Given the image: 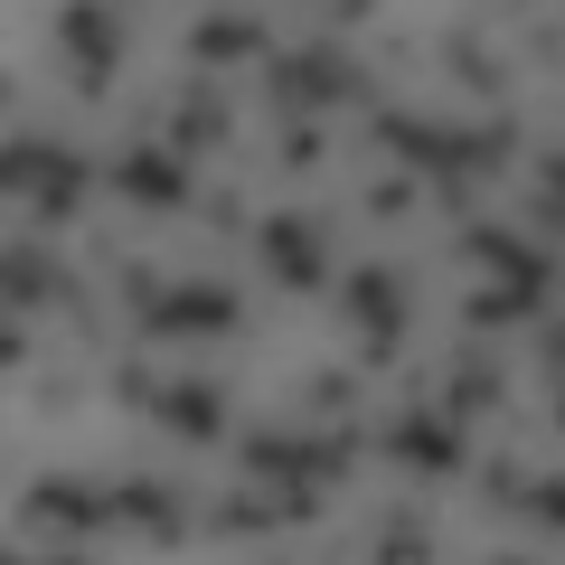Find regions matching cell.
Listing matches in <instances>:
<instances>
[{
  "instance_id": "cell-7",
  "label": "cell",
  "mask_w": 565,
  "mask_h": 565,
  "mask_svg": "<svg viewBox=\"0 0 565 565\" xmlns=\"http://www.w3.org/2000/svg\"><path fill=\"white\" fill-rule=\"evenodd\" d=\"M0 292H10V321H39V311H66V321H76L85 340L104 349V311H95V292H85V282L66 274L57 255H47V236H39V226H20V236H10V264H0Z\"/></svg>"
},
{
  "instance_id": "cell-16",
  "label": "cell",
  "mask_w": 565,
  "mask_h": 565,
  "mask_svg": "<svg viewBox=\"0 0 565 565\" xmlns=\"http://www.w3.org/2000/svg\"><path fill=\"white\" fill-rule=\"evenodd\" d=\"M20 519L47 527L57 546H76V537H95V527H114V500H104V481H66V471H47V481L20 490Z\"/></svg>"
},
{
  "instance_id": "cell-34",
  "label": "cell",
  "mask_w": 565,
  "mask_h": 565,
  "mask_svg": "<svg viewBox=\"0 0 565 565\" xmlns=\"http://www.w3.org/2000/svg\"><path fill=\"white\" fill-rule=\"evenodd\" d=\"M546 434L565 444V377H546Z\"/></svg>"
},
{
  "instance_id": "cell-9",
  "label": "cell",
  "mask_w": 565,
  "mask_h": 565,
  "mask_svg": "<svg viewBox=\"0 0 565 565\" xmlns=\"http://www.w3.org/2000/svg\"><path fill=\"white\" fill-rule=\"evenodd\" d=\"M141 340H151V349H199V340H236V330H245V292H236V282H217V274H180V282H170V292H161V302H151V311H141Z\"/></svg>"
},
{
  "instance_id": "cell-26",
  "label": "cell",
  "mask_w": 565,
  "mask_h": 565,
  "mask_svg": "<svg viewBox=\"0 0 565 565\" xmlns=\"http://www.w3.org/2000/svg\"><path fill=\"white\" fill-rule=\"evenodd\" d=\"M367 556H434V519L424 509H377V527H367Z\"/></svg>"
},
{
  "instance_id": "cell-21",
  "label": "cell",
  "mask_w": 565,
  "mask_h": 565,
  "mask_svg": "<svg viewBox=\"0 0 565 565\" xmlns=\"http://www.w3.org/2000/svg\"><path fill=\"white\" fill-rule=\"evenodd\" d=\"M207 527H217V537H274L282 527L274 481H245V490H226V500H207Z\"/></svg>"
},
{
  "instance_id": "cell-8",
  "label": "cell",
  "mask_w": 565,
  "mask_h": 565,
  "mask_svg": "<svg viewBox=\"0 0 565 565\" xmlns=\"http://www.w3.org/2000/svg\"><path fill=\"white\" fill-rule=\"evenodd\" d=\"M104 199L141 207V217H189V207H199V161L170 151L161 132H151V141H122L114 161H104Z\"/></svg>"
},
{
  "instance_id": "cell-17",
  "label": "cell",
  "mask_w": 565,
  "mask_h": 565,
  "mask_svg": "<svg viewBox=\"0 0 565 565\" xmlns=\"http://www.w3.org/2000/svg\"><path fill=\"white\" fill-rule=\"evenodd\" d=\"M434 405H444L452 424L500 415V405H509V359H500L490 340H462V349H452V367H444V396H434Z\"/></svg>"
},
{
  "instance_id": "cell-14",
  "label": "cell",
  "mask_w": 565,
  "mask_h": 565,
  "mask_svg": "<svg viewBox=\"0 0 565 565\" xmlns=\"http://www.w3.org/2000/svg\"><path fill=\"white\" fill-rule=\"evenodd\" d=\"M546 302H556V282H500V274H481L462 302H452V330H462V340H509V330H537Z\"/></svg>"
},
{
  "instance_id": "cell-25",
  "label": "cell",
  "mask_w": 565,
  "mask_h": 565,
  "mask_svg": "<svg viewBox=\"0 0 565 565\" xmlns=\"http://www.w3.org/2000/svg\"><path fill=\"white\" fill-rule=\"evenodd\" d=\"M527 481H537V471H527L519 452H490V462H471V500H481V509H500V519H519Z\"/></svg>"
},
{
  "instance_id": "cell-27",
  "label": "cell",
  "mask_w": 565,
  "mask_h": 565,
  "mask_svg": "<svg viewBox=\"0 0 565 565\" xmlns=\"http://www.w3.org/2000/svg\"><path fill=\"white\" fill-rule=\"evenodd\" d=\"M519 519L537 527V537H565V471H537V481H527V500H519Z\"/></svg>"
},
{
  "instance_id": "cell-24",
  "label": "cell",
  "mask_w": 565,
  "mask_h": 565,
  "mask_svg": "<svg viewBox=\"0 0 565 565\" xmlns=\"http://www.w3.org/2000/svg\"><path fill=\"white\" fill-rule=\"evenodd\" d=\"M321 161H330V122H321V114H292V122H274V170L311 180Z\"/></svg>"
},
{
  "instance_id": "cell-3",
  "label": "cell",
  "mask_w": 565,
  "mask_h": 565,
  "mask_svg": "<svg viewBox=\"0 0 565 565\" xmlns=\"http://www.w3.org/2000/svg\"><path fill=\"white\" fill-rule=\"evenodd\" d=\"M367 452H377V434H367L359 415L311 424V434H292V424H255V434L236 444V471H245V481H330V490H340Z\"/></svg>"
},
{
  "instance_id": "cell-31",
  "label": "cell",
  "mask_w": 565,
  "mask_h": 565,
  "mask_svg": "<svg viewBox=\"0 0 565 565\" xmlns=\"http://www.w3.org/2000/svg\"><path fill=\"white\" fill-rule=\"evenodd\" d=\"M29 396H39V415H76V405H85V377H29Z\"/></svg>"
},
{
  "instance_id": "cell-28",
  "label": "cell",
  "mask_w": 565,
  "mask_h": 565,
  "mask_svg": "<svg viewBox=\"0 0 565 565\" xmlns=\"http://www.w3.org/2000/svg\"><path fill=\"white\" fill-rule=\"evenodd\" d=\"M311 20H321V39H359L386 20V0H311Z\"/></svg>"
},
{
  "instance_id": "cell-5",
  "label": "cell",
  "mask_w": 565,
  "mask_h": 565,
  "mask_svg": "<svg viewBox=\"0 0 565 565\" xmlns=\"http://www.w3.org/2000/svg\"><path fill=\"white\" fill-rule=\"evenodd\" d=\"M330 226L340 217H321V207H264L255 217V264H264V282L274 292H292V302H321L330 282Z\"/></svg>"
},
{
  "instance_id": "cell-6",
  "label": "cell",
  "mask_w": 565,
  "mask_h": 565,
  "mask_svg": "<svg viewBox=\"0 0 565 565\" xmlns=\"http://www.w3.org/2000/svg\"><path fill=\"white\" fill-rule=\"evenodd\" d=\"M122 57H132V29H122L114 0H57V66L76 85V104H114Z\"/></svg>"
},
{
  "instance_id": "cell-23",
  "label": "cell",
  "mask_w": 565,
  "mask_h": 565,
  "mask_svg": "<svg viewBox=\"0 0 565 565\" xmlns=\"http://www.w3.org/2000/svg\"><path fill=\"white\" fill-rule=\"evenodd\" d=\"M170 367L161 359H141V349H122V359H104V396L122 405V415H151V396H161Z\"/></svg>"
},
{
  "instance_id": "cell-30",
  "label": "cell",
  "mask_w": 565,
  "mask_h": 565,
  "mask_svg": "<svg viewBox=\"0 0 565 565\" xmlns=\"http://www.w3.org/2000/svg\"><path fill=\"white\" fill-rule=\"evenodd\" d=\"M199 217H207V236H255V207L236 189H199Z\"/></svg>"
},
{
  "instance_id": "cell-12",
  "label": "cell",
  "mask_w": 565,
  "mask_h": 565,
  "mask_svg": "<svg viewBox=\"0 0 565 565\" xmlns=\"http://www.w3.org/2000/svg\"><path fill=\"white\" fill-rule=\"evenodd\" d=\"M161 141H170V151H189V161H207V151H236L226 85L199 76V66H180V95H170V114H161Z\"/></svg>"
},
{
  "instance_id": "cell-4",
  "label": "cell",
  "mask_w": 565,
  "mask_h": 565,
  "mask_svg": "<svg viewBox=\"0 0 565 565\" xmlns=\"http://www.w3.org/2000/svg\"><path fill=\"white\" fill-rule=\"evenodd\" d=\"M330 292H340L330 311L359 330V367L367 377H396L405 367V330H415V274H405V264H349Z\"/></svg>"
},
{
  "instance_id": "cell-1",
  "label": "cell",
  "mask_w": 565,
  "mask_h": 565,
  "mask_svg": "<svg viewBox=\"0 0 565 565\" xmlns=\"http://www.w3.org/2000/svg\"><path fill=\"white\" fill-rule=\"evenodd\" d=\"M377 104V66L359 57L349 39H311V47H274L264 57V114L292 122V114H367Z\"/></svg>"
},
{
  "instance_id": "cell-22",
  "label": "cell",
  "mask_w": 565,
  "mask_h": 565,
  "mask_svg": "<svg viewBox=\"0 0 565 565\" xmlns=\"http://www.w3.org/2000/svg\"><path fill=\"white\" fill-rule=\"evenodd\" d=\"M424 207H434V180H415V170H386V180H367L359 217H367V226H415Z\"/></svg>"
},
{
  "instance_id": "cell-32",
  "label": "cell",
  "mask_w": 565,
  "mask_h": 565,
  "mask_svg": "<svg viewBox=\"0 0 565 565\" xmlns=\"http://www.w3.org/2000/svg\"><path fill=\"white\" fill-rule=\"evenodd\" d=\"M0 367H10V377H29V367H39V340H29V321L0 330Z\"/></svg>"
},
{
  "instance_id": "cell-11",
  "label": "cell",
  "mask_w": 565,
  "mask_h": 565,
  "mask_svg": "<svg viewBox=\"0 0 565 565\" xmlns=\"http://www.w3.org/2000/svg\"><path fill=\"white\" fill-rule=\"evenodd\" d=\"M274 20L264 10H199V20L180 29V66H199V76H236V66H264L274 57Z\"/></svg>"
},
{
  "instance_id": "cell-2",
  "label": "cell",
  "mask_w": 565,
  "mask_h": 565,
  "mask_svg": "<svg viewBox=\"0 0 565 565\" xmlns=\"http://www.w3.org/2000/svg\"><path fill=\"white\" fill-rule=\"evenodd\" d=\"M0 180H10V199H20V226L57 236V226H76L85 189H104V161H85L76 141H57V132H10Z\"/></svg>"
},
{
  "instance_id": "cell-10",
  "label": "cell",
  "mask_w": 565,
  "mask_h": 565,
  "mask_svg": "<svg viewBox=\"0 0 565 565\" xmlns=\"http://www.w3.org/2000/svg\"><path fill=\"white\" fill-rule=\"evenodd\" d=\"M377 452L396 471H415V481H462L471 471V424H452L444 405H424L415 386H405V405L377 424Z\"/></svg>"
},
{
  "instance_id": "cell-29",
  "label": "cell",
  "mask_w": 565,
  "mask_h": 565,
  "mask_svg": "<svg viewBox=\"0 0 565 565\" xmlns=\"http://www.w3.org/2000/svg\"><path fill=\"white\" fill-rule=\"evenodd\" d=\"M114 292H122V311L141 321V311L170 292V274H161V264H132V255H122V264H114Z\"/></svg>"
},
{
  "instance_id": "cell-13",
  "label": "cell",
  "mask_w": 565,
  "mask_h": 565,
  "mask_svg": "<svg viewBox=\"0 0 565 565\" xmlns=\"http://www.w3.org/2000/svg\"><path fill=\"white\" fill-rule=\"evenodd\" d=\"M151 424H161L170 444H189V452L226 444V377H199V367H170V377H161V396H151Z\"/></svg>"
},
{
  "instance_id": "cell-33",
  "label": "cell",
  "mask_w": 565,
  "mask_h": 565,
  "mask_svg": "<svg viewBox=\"0 0 565 565\" xmlns=\"http://www.w3.org/2000/svg\"><path fill=\"white\" fill-rule=\"evenodd\" d=\"M537 367H546V377H565V311H546V321H537Z\"/></svg>"
},
{
  "instance_id": "cell-15",
  "label": "cell",
  "mask_w": 565,
  "mask_h": 565,
  "mask_svg": "<svg viewBox=\"0 0 565 565\" xmlns=\"http://www.w3.org/2000/svg\"><path fill=\"white\" fill-rule=\"evenodd\" d=\"M452 255H462L471 274H500V282H556V255H546V245H527L519 226H500L490 207L452 226Z\"/></svg>"
},
{
  "instance_id": "cell-18",
  "label": "cell",
  "mask_w": 565,
  "mask_h": 565,
  "mask_svg": "<svg viewBox=\"0 0 565 565\" xmlns=\"http://www.w3.org/2000/svg\"><path fill=\"white\" fill-rule=\"evenodd\" d=\"M104 500H114V527H141L151 546H180L189 537V490L180 481H104Z\"/></svg>"
},
{
  "instance_id": "cell-20",
  "label": "cell",
  "mask_w": 565,
  "mask_h": 565,
  "mask_svg": "<svg viewBox=\"0 0 565 565\" xmlns=\"http://www.w3.org/2000/svg\"><path fill=\"white\" fill-rule=\"evenodd\" d=\"M359 396H367V367L359 359H349V367H302L292 415H302V424H340V415H359Z\"/></svg>"
},
{
  "instance_id": "cell-19",
  "label": "cell",
  "mask_w": 565,
  "mask_h": 565,
  "mask_svg": "<svg viewBox=\"0 0 565 565\" xmlns=\"http://www.w3.org/2000/svg\"><path fill=\"white\" fill-rule=\"evenodd\" d=\"M444 76L462 85L471 104H509V85H519V66H509L500 47L481 39V20H462V29H452V39H444Z\"/></svg>"
}]
</instances>
